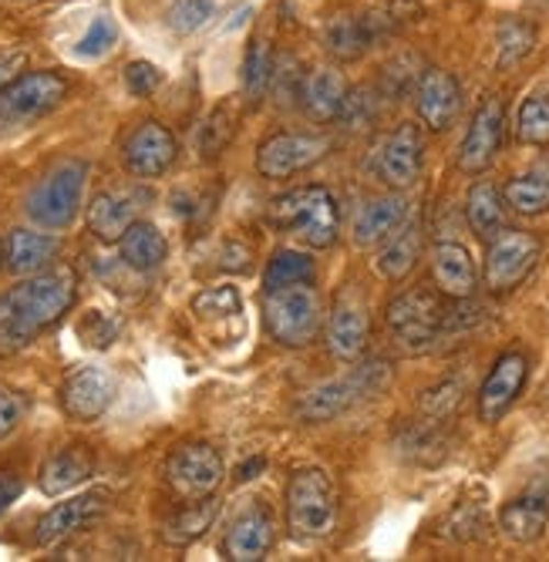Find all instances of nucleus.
Wrapping results in <instances>:
<instances>
[{"mask_svg":"<svg viewBox=\"0 0 549 562\" xmlns=\"http://www.w3.org/2000/svg\"><path fill=\"white\" fill-rule=\"evenodd\" d=\"M78 296V277L68 267L31 273L0 293V357L24 350L37 334L55 327Z\"/></svg>","mask_w":549,"mask_h":562,"instance_id":"f257e3e1","label":"nucleus"},{"mask_svg":"<svg viewBox=\"0 0 549 562\" xmlns=\"http://www.w3.org/2000/svg\"><path fill=\"white\" fill-rule=\"evenodd\" d=\"M270 223L314 249L334 246L340 233L337 202L327 186H301L277 195L270 202Z\"/></svg>","mask_w":549,"mask_h":562,"instance_id":"f03ea898","label":"nucleus"},{"mask_svg":"<svg viewBox=\"0 0 549 562\" xmlns=\"http://www.w3.org/2000/svg\"><path fill=\"white\" fill-rule=\"evenodd\" d=\"M391 384V364L388 361H365L355 371H347L344 378H334L327 384H317L307 391L296 404V418L304 425H321L330 422L344 412H351L355 404L381 394Z\"/></svg>","mask_w":549,"mask_h":562,"instance_id":"7ed1b4c3","label":"nucleus"},{"mask_svg":"<svg viewBox=\"0 0 549 562\" xmlns=\"http://www.w3.org/2000/svg\"><path fill=\"white\" fill-rule=\"evenodd\" d=\"M264 324L270 337L283 347H307L324 324V306L311 283H290L280 290H267Z\"/></svg>","mask_w":549,"mask_h":562,"instance_id":"20e7f679","label":"nucleus"},{"mask_svg":"<svg viewBox=\"0 0 549 562\" xmlns=\"http://www.w3.org/2000/svg\"><path fill=\"white\" fill-rule=\"evenodd\" d=\"M337 522L334 482L321 469H301L287 482V526L296 539H324Z\"/></svg>","mask_w":549,"mask_h":562,"instance_id":"39448f33","label":"nucleus"},{"mask_svg":"<svg viewBox=\"0 0 549 562\" xmlns=\"http://www.w3.org/2000/svg\"><path fill=\"white\" fill-rule=\"evenodd\" d=\"M85 182H88V162L85 159H68L47 172L27 195V216L41 229H68L75 216L81 213L85 199Z\"/></svg>","mask_w":549,"mask_h":562,"instance_id":"423d86ee","label":"nucleus"},{"mask_svg":"<svg viewBox=\"0 0 549 562\" xmlns=\"http://www.w3.org/2000/svg\"><path fill=\"white\" fill-rule=\"evenodd\" d=\"M68 94V81L55 71L18 75L0 91V128H21L52 115Z\"/></svg>","mask_w":549,"mask_h":562,"instance_id":"0eeeda50","label":"nucleus"},{"mask_svg":"<svg viewBox=\"0 0 549 562\" xmlns=\"http://www.w3.org/2000/svg\"><path fill=\"white\" fill-rule=\"evenodd\" d=\"M384 321L394 340L415 353V350H428L445 330V306L432 290L415 286L388 303Z\"/></svg>","mask_w":549,"mask_h":562,"instance_id":"6e6552de","label":"nucleus"},{"mask_svg":"<svg viewBox=\"0 0 549 562\" xmlns=\"http://www.w3.org/2000/svg\"><path fill=\"white\" fill-rule=\"evenodd\" d=\"M542 243L533 233L523 229H503L489 239L485 249V286L492 293H509L516 290L539 263Z\"/></svg>","mask_w":549,"mask_h":562,"instance_id":"1a4fd4ad","label":"nucleus"},{"mask_svg":"<svg viewBox=\"0 0 549 562\" xmlns=\"http://www.w3.org/2000/svg\"><path fill=\"white\" fill-rule=\"evenodd\" d=\"M422 166H425V138L412 122L397 125L391 135H384L368 159L371 176L388 189H412L422 179Z\"/></svg>","mask_w":549,"mask_h":562,"instance_id":"9d476101","label":"nucleus"},{"mask_svg":"<svg viewBox=\"0 0 549 562\" xmlns=\"http://www.w3.org/2000/svg\"><path fill=\"white\" fill-rule=\"evenodd\" d=\"M223 454L206 441H189L172 448L166 458V482L179 498H206L223 485Z\"/></svg>","mask_w":549,"mask_h":562,"instance_id":"9b49d317","label":"nucleus"},{"mask_svg":"<svg viewBox=\"0 0 549 562\" xmlns=\"http://www.w3.org/2000/svg\"><path fill=\"white\" fill-rule=\"evenodd\" d=\"M330 151V138L317 132H277L257 148V169L264 179H290L317 166Z\"/></svg>","mask_w":549,"mask_h":562,"instance_id":"f8f14e48","label":"nucleus"},{"mask_svg":"<svg viewBox=\"0 0 549 562\" xmlns=\"http://www.w3.org/2000/svg\"><path fill=\"white\" fill-rule=\"evenodd\" d=\"M549 526V465H539L523 492L498 513V529L513 542H536Z\"/></svg>","mask_w":549,"mask_h":562,"instance_id":"ddd939ff","label":"nucleus"},{"mask_svg":"<svg viewBox=\"0 0 549 562\" xmlns=\"http://www.w3.org/2000/svg\"><path fill=\"white\" fill-rule=\"evenodd\" d=\"M529 378V361L523 350H506L498 361L492 364V371L485 374L482 387H479V418L485 425L503 422L506 412L516 404V397L523 394Z\"/></svg>","mask_w":549,"mask_h":562,"instance_id":"4468645a","label":"nucleus"},{"mask_svg":"<svg viewBox=\"0 0 549 562\" xmlns=\"http://www.w3.org/2000/svg\"><path fill=\"white\" fill-rule=\"evenodd\" d=\"M503 138H506V109L498 98H485L482 105L475 109L472 122H469V132L462 138V148H459V169L475 176V172H485L495 159V151L503 148Z\"/></svg>","mask_w":549,"mask_h":562,"instance_id":"2eb2a0df","label":"nucleus"},{"mask_svg":"<svg viewBox=\"0 0 549 562\" xmlns=\"http://www.w3.org/2000/svg\"><path fill=\"white\" fill-rule=\"evenodd\" d=\"M148 202H153V192L142 189V186L98 192L88 206V229L102 243H115L142 216V210L148 206Z\"/></svg>","mask_w":549,"mask_h":562,"instance_id":"dca6fc26","label":"nucleus"},{"mask_svg":"<svg viewBox=\"0 0 549 562\" xmlns=\"http://www.w3.org/2000/svg\"><path fill=\"white\" fill-rule=\"evenodd\" d=\"M125 169L138 179H159L176 162V138L159 122H142L122 145Z\"/></svg>","mask_w":549,"mask_h":562,"instance_id":"f3484780","label":"nucleus"},{"mask_svg":"<svg viewBox=\"0 0 549 562\" xmlns=\"http://www.w3.org/2000/svg\"><path fill=\"white\" fill-rule=\"evenodd\" d=\"M415 109H418V119L425 122V128H432V132L452 128V122L462 112V85L456 81V75H448L441 68L422 71V78L415 85Z\"/></svg>","mask_w":549,"mask_h":562,"instance_id":"a211bd4d","label":"nucleus"},{"mask_svg":"<svg viewBox=\"0 0 549 562\" xmlns=\"http://www.w3.org/2000/svg\"><path fill=\"white\" fill-rule=\"evenodd\" d=\"M112 397H115V381L105 368H78L61 384V407L75 422L102 418Z\"/></svg>","mask_w":549,"mask_h":562,"instance_id":"6ab92c4d","label":"nucleus"},{"mask_svg":"<svg viewBox=\"0 0 549 562\" xmlns=\"http://www.w3.org/2000/svg\"><path fill=\"white\" fill-rule=\"evenodd\" d=\"M277 542V522L267 505H249L233 519L226 539H223V552L233 562H260L267 559V552Z\"/></svg>","mask_w":549,"mask_h":562,"instance_id":"aec40b11","label":"nucleus"},{"mask_svg":"<svg viewBox=\"0 0 549 562\" xmlns=\"http://www.w3.org/2000/svg\"><path fill=\"white\" fill-rule=\"evenodd\" d=\"M109 513V492H88V495H75L61 505H55L52 513H44V519L37 522V546H55L81 529H88L91 522H98Z\"/></svg>","mask_w":549,"mask_h":562,"instance_id":"412c9836","label":"nucleus"},{"mask_svg":"<svg viewBox=\"0 0 549 562\" xmlns=\"http://www.w3.org/2000/svg\"><path fill=\"white\" fill-rule=\"evenodd\" d=\"M368 311H365V303L355 300L351 293H344L337 303H334V311L327 317V347L330 353L337 357V361H358V357L365 353L368 347Z\"/></svg>","mask_w":549,"mask_h":562,"instance_id":"4be33fe9","label":"nucleus"},{"mask_svg":"<svg viewBox=\"0 0 549 562\" xmlns=\"http://www.w3.org/2000/svg\"><path fill=\"white\" fill-rule=\"evenodd\" d=\"M432 280L441 296L448 300H469L475 293L479 273L472 263V252L456 243V239H441L432 246Z\"/></svg>","mask_w":549,"mask_h":562,"instance_id":"5701e85b","label":"nucleus"},{"mask_svg":"<svg viewBox=\"0 0 549 562\" xmlns=\"http://www.w3.org/2000/svg\"><path fill=\"white\" fill-rule=\"evenodd\" d=\"M408 220H412V202L405 195H381V199L365 202L358 210L351 233L361 249H371V246H381L384 239H391Z\"/></svg>","mask_w":549,"mask_h":562,"instance_id":"b1692460","label":"nucleus"},{"mask_svg":"<svg viewBox=\"0 0 549 562\" xmlns=\"http://www.w3.org/2000/svg\"><path fill=\"white\" fill-rule=\"evenodd\" d=\"M91 472H94V451L88 445H65L41 465L37 485L44 495L55 498V495H65L75 485L88 482Z\"/></svg>","mask_w":549,"mask_h":562,"instance_id":"393cba45","label":"nucleus"},{"mask_svg":"<svg viewBox=\"0 0 549 562\" xmlns=\"http://www.w3.org/2000/svg\"><path fill=\"white\" fill-rule=\"evenodd\" d=\"M344 98H347V81L337 68L307 71L301 94H296V101H301V109L311 122H334L340 115Z\"/></svg>","mask_w":549,"mask_h":562,"instance_id":"a878e982","label":"nucleus"},{"mask_svg":"<svg viewBox=\"0 0 549 562\" xmlns=\"http://www.w3.org/2000/svg\"><path fill=\"white\" fill-rule=\"evenodd\" d=\"M61 243L47 233H31V229H14L4 243V267L18 277L41 273L47 263L58 257Z\"/></svg>","mask_w":549,"mask_h":562,"instance_id":"bb28decb","label":"nucleus"},{"mask_svg":"<svg viewBox=\"0 0 549 562\" xmlns=\"http://www.w3.org/2000/svg\"><path fill=\"white\" fill-rule=\"evenodd\" d=\"M119 249H122V263H125L128 270H135V273H153V270H159V267L166 263V257H169V243H166V236L159 233V226L142 223V220H135V223L122 233Z\"/></svg>","mask_w":549,"mask_h":562,"instance_id":"cd10ccee","label":"nucleus"},{"mask_svg":"<svg viewBox=\"0 0 549 562\" xmlns=\"http://www.w3.org/2000/svg\"><path fill=\"white\" fill-rule=\"evenodd\" d=\"M220 516V502L213 495L206 498H186V505H179L176 513L163 522V542L166 546H192L199 536H206L210 526Z\"/></svg>","mask_w":549,"mask_h":562,"instance_id":"c85d7f7f","label":"nucleus"},{"mask_svg":"<svg viewBox=\"0 0 549 562\" xmlns=\"http://www.w3.org/2000/svg\"><path fill=\"white\" fill-rule=\"evenodd\" d=\"M418 257H422V229H418L415 220H408L391 239H384V249L378 252L374 267H378V273L384 280L397 283V280H405L415 270Z\"/></svg>","mask_w":549,"mask_h":562,"instance_id":"c756f323","label":"nucleus"},{"mask_svg":"<svg viewBox=\"0 0 549 562\" xmlns=\"http://www.w3.org/2000/svg\"><path fill=\"white\" fill-rule=\"evenodd\" d=\"M466 220L479 239H492L506 229V199L492 182H475L466 199Z\"/></svg>","mask_w":549,"mask_h":562,"instance_id":"7c9ffc66","label":"nucleus"},{"mask_svg":"<svg viewBox=\"0 0 549 562\" xmlns=\"http://www.w3.org/2000/svg\"><path fill=\"white\" fill-rule=\"evenodd\" d=\"M273 47L267 37H254L246 44V55H243V98L249 109H257L260 101L270 94V81H273Z\"/></svg>","mask_w":549,"mask_h":562,"instance_id":"2f4dec72","label":"nucleus"},{"mask_svg":"<svg viewBox=\"0 0 549 562\" xmlns=\"http://www.w3.org/2000/svg\"><path fill=\"white\" fill-rule=\"evenodd\" d=\"M506 206L519 216H539L549 210V166H536L516 179L506 182L503 189Z\"/></svg>","mask_w":549,"mask_h":562,"instance_id":"473e14b6","label":"nucleus"},{"mask_svg":"<svg viewBox=\"0 0 549 562\" xmlns=\"http://www.w3.org/2000/svg\"><path fill=\"white\" fill-rule=\"evenodd\" d=\"M536 47V27L526 18H503L495 27V68L509 71L516 68L523 58L533 55Z\"/></svg>","mask_w":549,"mask_h":562,"instance_id":"72a5a7b5","label":"nucleus"},{"mask_svg":"<svg viewBox=\"0 0 549 562\" xmlns=\"http://www.w3.org/2000/svg\"><path fill=\"white\" fill-rule=\"evenodd\" d=\"M290 283H314V260L301 249H277L264 273V290H280Z\"/></svg>","mask_w":549,"mask_h":562,"instance_id":"f704fd0d","label":"nucleus"},{"mask_svg":"<svg viewBox=\"0 0 549 562\" xmlns=\"http://www.w3.org/2000/svg\"><path fill=\"white\" fill-rule=\"evenodd\" d=\"M516 138L523 145H549V94L546 91H533L516 115Z\"/></svg>","mask_w":549,"mask_h":562,"instance_id":"c9c22d12","label":"nucleus"},{"mask_svg":"<svg viewBox=\"0 0 549 562\" xmlns=\"http://www.w3.org/2000/svg\"><path fill=\"white\" fill-rule=\"evenodd\" d=\"M489 526V516H485V495L479 492L475 498H462L452 513L445 519V536L456 539V542H469V539H479Z\"/></svg>","mask_w":549,"mask_h":562,"instance_id":"e433bc0d","label":"nucleus"},{"mask_svg":"<svg viewBox=\"0 0 549 562\" xmlns=\"http://www.w3.org/2000/svg\"><path fill=\"white\" fill-rule=\"evenodd\" d=\"M192 314L199 321H229L243 314V300L236 286H210L192 296Z\"/></svg>","mask_w":549,"mask_h":562,"instance_id":"4c0bfd02","label":"nucleus"},{"mask_svg":"<svg viewBox=\"0 0 549 562\" xmlns=\"http://www.w3.org/2000/svg\"><path fill=\"white\" fill-rule=\"evenodd\" d=\"M462 391L466 384L459 378H445L435 387H428L422 397V422L441 425L445 418H452V412L462 404Z\"/></svg>","mask_w":549,"mask_h":562,"instance_id":"58836bf2","label":"nucleus"},{"mask_svg":"<svg viewBox=\"0 0 549 562\" xmlns=\"http://www.w3.org/2000/svg\"><path fill=\"white\" fill-rule=\"evenodd\" d=\"M233 132H236V119H233L229 105H216L213 115L206 119L203 132H199V156L220 159L229 145V138H233Z\"/></svg>","mask_w":549,"mask_h":562,"instance_id":"ea45409f","label":"nucleus"},{"mask_svg":"<svg viewBox=\"0 0 549 562\" xmlns=\"http://www.w3.org/2000/svg\"><path fill=\"white\" fill-rule=\"evenodd\" d=\"M337 119H340V125L347 132H365L378 119V91L374 88H355V91H347Z\"/></svg>","mask_w":549,"mask_h":562,"instance_id":"a19ab883","label":"nucleus"},{"mask_svg":"<svg viewBox=\"0 0 549 562\" xmlns=\"http://www.w3.org/2000/svg\"><path fill=\"white\" fill-rule=\"evenodd\" d=\"M213 14H216L213 0H172L169 11H166V24L176 34H192V31L203 27Z\"/></svg>","mask_w":549,"mask_h":562,"instance_id":"79ce46f5","label":"nucleus"},{"mask_svg":"<svg viewBox=\"0 0 549 562\" xmlns=\"http://www.w3.org/2000/svg\"><path fill=\"white\" fill-rule=\"evenodd\" d=\"M418 78H422V68H418V61L412 58V55H402V58H394V61H388L384 65V71H381V94L384 98H391V101H397L402 94H408L415 85H418Z\"/></svg>","mask_w":549,"mask_h":562,"instance_id":"37998d69","label":"nucleus"},{"mask_svg":"<svg viewBox=\"0 0 549 562\" xmlns=\"http://www.w3.org/2000/svg\"><path fill=\"white\" fill-rule=\"evenodd\" d=\"M115 44H119V27H115V21H112L109 14H98V18L88 24V31L81 34V41H78V47H75V55H78V58H105Z\"/></svg>","mask_w":549,"mask_h":562,"instance_id":"c03bdc74","label":"nucleus"},{"mask_svg":"<svg viewBox=\"0 0 549 562\" xmlns=\"http://www.w3.org/2000/svg\"><path fill=\"white\" fill-rule=\"evenodd\" d=\"M301 85H304V71H301V61L296 58H283L280 65H273V81H270V91L280 105L287 101H296L301 94Z\"/></svg>","mask_w":549,"mask_h":562,"instance_id":"a18cd8bd","label":"nucleus"},{"mask_svg":"<svg viewBox=\"0 0 549 562\" xmlns=\"http://www.w3.org/2000/svg\"><path fill=\"white\" fill-rule=\"evenodd\" d=\"M159 85H163V71H159L153 61H132V65L125 68V88H128L135 98H148Z\"/></svg>","mask_w":549,"mask_h":562,"instance_id":"49530a36","label":"nucleus"},{"mask_svg":"<svg viewBox=\"0 0 549 562\" xmlns=\"http://www.w3.org/2000/svg\"><path fill=\"white\" fill-rule=\"evenodd\" d=\"M78 334H81L85 344H91V347H109V344L119 337V324H115L109 314H102V311H91V314L81 321Z\"/></svg>","mask_w":549,"mask_h":562,"instance_id":"de8ad7c7","label":"nucleus"},{"mask_svg":"<svg viewBox=\"0 0 549 562\" xmlns=\"http://www.w3.org/2000/svg\"><path fill=\"white\" fill-rule=\"evenodd\" d=\"M24 418V401L11 391H0V438H8Z\"/></svg>","mask_w":549,"mask_h":562,"instance_id":"09e8293b","label":"nucleus"},{"mask_svg":"<svg viewBox=\"0 0 549 562\" xmlns=\"http://www.w3.org/2000/svg\"><path fill=\"white\" fill-rule=\"evenodd\" d=\"M216 257H220V270H236V273L249 270V249L243 243H223Z\"/></svg>","mask_w":549,"mask_h":562,"instance_id":"8fccbe9b","label":"nucleus"},{"mask_svg":"<svg viewBox=\"0 0 549 562\" xmlns=\"http://www.w3.org/2000/svg\"><path fill=\"white\" fill-rule=\"evenodd\" d=\"M18 495H21V479L14 472H0V516L14 505Z\"/></svg>","mask_w":549,"mask_h":562,"instance_id":"3c124183","label":"nucleus"},{"mask_svg":"<svg viewBox=\"0 0 549 562\" xmlns=\"http://www.w3.org/2000/svg\"><path fill=\"white\" fill-rule=\"evenodd\" d=\"M21 68H24V55H21V50H8V55H0V91H4L18 78Z\"/></svg>","mask_w":549,"mask_h":562,"instance_id":"603ef678","label":"nucleus"},{"mask_svg":"<svg viewBox=\"0 0 549 562\" xmlns=\"http://www.w3.org/2000/svg\"><path fill=\"white\" fill-rule=\"evenodd\" d=\"M267 469V458H260V454H254L249 462H243L239 465V472H236V479L239 482H254V479H260V472Z\"/></svg>","mask_w":549,"mask_h":562,"instance_id":"864d4df0","label":"nucleus"},{"mask_svg":"<svg viewBox=\"0 0 549 562\" xmlns=\"http://www.w3.org/2000/svg\"><path fill=\"white\" fill-rule=\"evenodd\" d=\"M0 267H4V239H0Z\"/></svg>","mask_w":549,"mask_h":562,"instance_id":"5fc2aeb1","label":"nucleus"}]
</instances>
